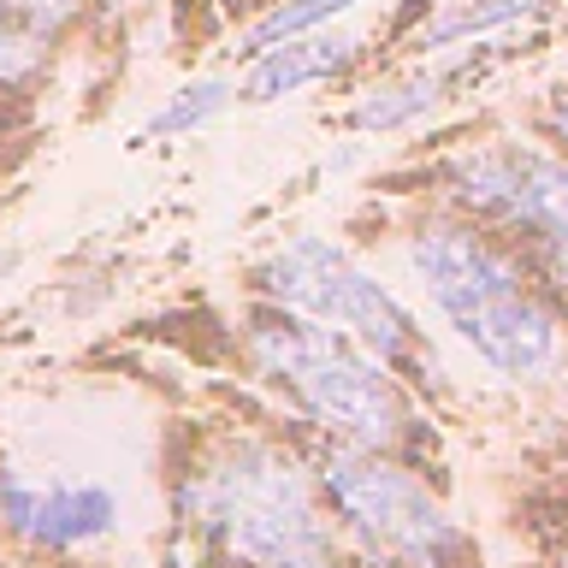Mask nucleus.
Instances as JSON below:
<instances>
[{
  "instance_id": "obj_1",
  "label": "nucleus",
  "mask_w": 568,
  "mask_h": 568,
  "mask_svg": "<svg viewBox=\"0 0 568 568\" xmlns=\"http://www.w3.org/2000/svg\"><path fill=\"white\" fill-rule=\"evenodd\" d=\"M178 539L220 568H355L314 456L273 433H213L172 479Z\"/></svg>"
},
{
  "instance_id": "obj_2",
  "label": "nucleus",
  "mask_w": 568,
  "mask_h": 568,
  "mask_svg": "<svg viewBox=\"0 0 568 568\" xmlns=\"http://www.w3.org/2000/svg\"><path fill=\"white\" fill-rule=\"evenodd\" d=\"M403 266L497 379L539 385L568 367V296L479 220L456 207L420 213L403 231Z\"/></svg>"
},
{
  "instance_id": "obj_14",
  "label": "nucleus",
  "mask_w": 568,
  "mask_h": 568,
  "mask_svg": "<svg viewBox=\"0 0 568 568\" xmlns=\"http://www.w3.org/2000/svg\"><path fill=\"white\" fill-rule=\"evenodd\" d=\"M539 124H545V136L557 142V154H568V89H557V95L545 101V119Z\"/></svg>"
},
{
  "instance_id": "obj_5",
  "label": "nucleus",
  "mask_w": 568,
  "mask_h": 568,
  "mask_svg": "<svg viewBox=\"0 0 568 568\" xmlns=\"http://www.w3.org/2000/svg\"><path fill=\"white\" fill-rule=\"evenodd\" d=\"M314 474L355 568H479L474 532L420 468L314 438Z\"/></svg>"
},
{
  "instance_id": "obj_13",
  "label": "nucleus",
  "mask_w": 568,
  "mask_h": 568,
  "mask_svg": "<svg viewBox=\"0 0 568 568\" xmlns=\"http://www.w3.org/2000/svg\"><path fill=\"white\" fill-rule=\"evenodd\" d=\"M231 101H237V78H195V83L166 95V106L149 119V136H190V131L220 119Z\"/></svg>"
},
{
  "instance_id": "obj_4",
  "label": "nucleus",
  "mask_w": 568,
  "mask_h": 568,
  "mask_svg": "<svg viewBox=\"0 0 568 568\" xmlns=\"http://www.w3.org/2000/svg\"><path fill=\"white\" fill-rule=\"evenodd\" d=\"M261 302L291 308L314 326H332L355 337L362 349H373L379 362L397 373L408 390H444V362L438 344L426 332V320L390 291L379 273H367L344 243L320 237V231H296V237L273 243L248 273Z\"/></svg>"
},
{
  "instance_id": "obj_12",
  "label": "nucleus",
  "mask_w": 568,
  "mask_h": 568,
  "mask_svg": "<svg viewBox=\"0 0 568 568\" xmlns=\"http://www.w3.org/2000/svg\"><path fill=\"white\" fill-rule=\"evenodd\" d=\"M545 7H550V0H450V7H444L433 24L415 36V48L433 60V53H444V48L479 42V36H491L504 24H521V18L545 12Z\"/></svg>"
},
{
  "instance_id": "obj_6",
  "label": "nucleus",
  "mask_w": 568,
  "mask_h": 568,
  "mask_svg": "<svg viewBox=\"0 0 568 568\" xmlns=\"http://www.w3.org/2000/svg\"><path fill=\"white\" fill-rule=\"evenodd\" d=\"M438 178L456 213H468L509 248H521L568 296V154L504 136L456 149Z\"/></svg>"
},
{
  "instance_id": "obj_9",
  "label": "nucleus",
  "mask_w": 568,
  "mask_h": 568,
  "mask_svg": "<svg viewBox=\"0 0 568 568\" xmlns=\"http://www.w3.org/2000/svg\"><path fill=\"white\" fill-rule=\"evenodd\" d=\"M78 0H0V89L30 83L60 48Z\"/></svg>"
},
{
  "instance_id": "obj_10",
  "label": "nucleus",
  "mask_w": 568,
  "mask_h": 568,
  "mask_svg": "<svg viewBox=\"0 0 568 568\" xmlns=\"http://www.w3.org/2000/svg\"><path fill=\"white\" fill-rule=\"evenodd\" d=\"M456 78H462V65H420L397 83H379L349 106V124L355 131H403V124H415L420 113H433V106L456 89Z\"/></svg>"
},
{
  "instance_id": "obj_7",
  "label": "nucleus",
  "mask_w": 568,
  "mask_h": 568,
  "mask_svg": "<svg viewBox=\"0 0 568 568\" xmlns=\"http://www.w3.org/2000/svg\"><path fill=\"white\" fill-rule=\"evenodd\" d=\"M0 539L42 568H95L124 539V497L101 474L0 456Z\"/></svg>"
},
{
  "instance_id": "obj_11",
  "label": "nucleus",
  "mask_w": 568,
  "mask_h": 568,
  "mask_svg": "<svg viewBox=\"0 0 568 568\" xmlns=\"http://www.w3.org/2000/svg\"><path fill=\"white\" fill-rule=\"evenodd\" d=\"M362 0H266L261 18L237 36V53L243 60H261V53H273L284 42H302V36H320L332 30L337 18H349Z\"/></svg>"
},
{
  "instance_id": "obj_3",
  "label": "nucleus",
  "mask_w": 568,
  "mask_h": 568,
  "mask_svg": "<svg viewBox=\"0 0 568 568\" xmlns=\"http://www.w3.org/2000/svg\"><path fill=\"white\" fill-rule=\"evenodd\" d=\"M243 362L314 426V438L408 462V468H420V456L433 450V420L420 397L344 332L261 302L243 320Z\"/></svg>"
},
{
  "instance_id": "obj_8",
  "label": "nucleus",
  "mask_w": 568,
  "mask_h": 568,
  "mask_svg": "<svg viewBox=\"0 0 568 568\" xmlns=\"http://www.w3.org/2000/svg\"><path fill=\"white\" fill-rule=\"evenodd\" d=\"M355 53H362V42L344 30H320V36H302V42H284L273 53H261V60H248V71L237 78V101H248V106L291 101L302 89L332 83L337 71H349Z\"/></svg>"
}]
</instances>
